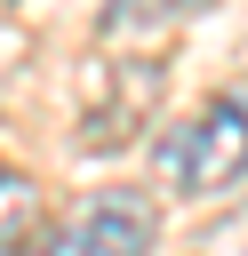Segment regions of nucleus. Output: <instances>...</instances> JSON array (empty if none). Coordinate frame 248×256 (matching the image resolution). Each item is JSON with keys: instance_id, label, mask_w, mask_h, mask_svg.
Segmentation results:
<instances>
[{"instance_id": "nucleus-1", "label": "nucleus", "mask_w": 248, "mask_h": 256, "mask_svg": "<svg viewBox=\"0 0 248 256\" xmlns=\"http://www.w3.org/2000/svg\"><path fill=\"white\" fill-rule=\"evenodd\" d=\"M152 168H160L168 192H192V200L232 192V184L248 176V104H232V96L200 104L184 128H168V136L152 144Z\"/></svg>"}, {"instance_id": "nucleus-2", "label": "nucleus", "mask_w": 248, "mask_h": 256, "mask_svg": "<svg viewBox=\"0 0 248 256\" xmlns=\"http://www.w3.org/2000/svg\"><path fill=\"white\" fill-rule=\"evenodd\" d=\"M152 240H160V208L144 192H88L40 240H24V256H152Z\"/></svg>"}, {"instance_id": "nucleus-3", "label": "nucleus", "mask_w": 248, "mask_h": 256, "mask_svg": "<svg viewBox=\"0 0 248 256\" xmlns=\"http://www.w3.org/2000/svg\"><path fill=\"white\" fill-rule=\"evenodd\" d=\"M160 88H168V64H160V56H112V64H104V96L80 112V144H88V152L136 144V128H152Z\"/></svg>"}, {"instance_id": "nucleus-4", "label": "nucleus", "mask_w": 248, "mask_h": 256, "mask_svg": "<svg viewBox=\"0 0 248 256\" xmlns=\"http://www.w3.org/2000/svg\"><path fill=\"white\" fill-rule=\"evenodd\" d=\"M184 16H192V0H112L104 8V56H160Z\"/></svg>"}, {"instance_id": "nucleus-5", "label": "nucleus", "mask_w": 248, "mask_h": 256, "mask_svg": "<svg viewBox=\"0 0 248 256\" xmlns=\"http://www.w3.org/2000/svg\"><path fill=\"white\" fill-rule=\"evenodd\" d=\"M32 216H40V184H32L24 168H8V160H0V256H24Z\"/></svg>"}, {"instance_id": "nucleus-6", "label": "nucleus", "mask_w": 248, "mask_h": 256, "mask_svg": "<svg viewBox=\"0 0 248 256\" xmlns=\"http://www.w3.org/2000/svg\"><path fill=\"white\" fill-rule=\"evenodd\" d=\"M200 256H248V208H240L232 224H216V232L200 240Z\"/></svg>"}]
</instances>
